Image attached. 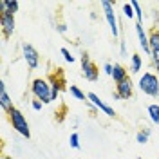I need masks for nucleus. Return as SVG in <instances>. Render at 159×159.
I'll return each instance as SVG.
<instances>
[{
	"mask_svg": "<svg viewBox=\"0 0 159 159\" xmlns=\"http://www.w3.org/2000/svg\"><path fill=\"white\" fill-rule=\"evenodd\" d=\"M101 9H103V15H105V20L110 27V33L114 40L119 38V24H118V18H116V13H114V4L109 2V0H103L101 2Z\"/></svg>",
	"mask_w": 159,
	"mask_h": 159,
	"instance_id": "obj_4",
	"label": "nucleus"
},
{
	"mask_svg": "<svg viewBox=\"0 0 159 159\" xmlns=\"http://www.w3.org/2000/svg\"><path fill=\"white\" fill-rule=\"evenodd\" d=\"M138 87L143 94H147L150 98H157L159 96V78H157V74H154V72H150V70L143 72V76H141L139 81H138Z\"/></svg>",
	"mask_w": 159,
	"mask_h": 159,
	"instance_id": "obj_1",
	"label": "nucleus"
},
{
	"mask_svg": "<svg viewBox=\"0 0 159 159\" xmlns=\"http://www.w3.org/2000/svg\"><path fill=\"white\" fill-rule=\"evenodd\" d=\"M56 29H58V33L65 34V33H67V25H65V24H58V25H56Z\"/></svg>",
	"mask_w": 159,
	"mask_h": 159,
	"instance_id": "obj_26",
	"label": "nucleus"
},
{
	"mask_svg": "<svg viewBox=\"0 0 159 159\" xmlns=\"http://www.w3.org/2000/svg\"><path fill=\"white\" fill-rule=\"evenodd\" d=\"M134 29H136V34H138V40H139V45H141V49H143V52H147L150 56V42H148V34L145 33V29H143V24H136L134 25Z\"/></svg>",
	"mask_w": 159,
	"mask_h": 159,
	"instance_id": "obj_11",
	"label": "nucleus"
},
{
	"mask_svg": "<svg viewBox=\"0 0 159 159\" xmlns=\"http://www.w3.org/2000/svg\"><path fill=\"white\" fill-rule=\"evenodd\" d=\"M4 159H9V157H4Z\"/></svg>",
	"mask_w": 159,
	"mask_h": 159,
	"instance_id": "obj_29",
	"label": "nucleus"
},
{
	"mask_svg": "<svg viewBox=\"0 0 159 159\" xmlns=\"http://www.w3.org/2000/svg\"><path fill=\"white\" fill-rule=\"evenodd\" d=\"M22 52H24V60H25L27 67H29L31 70H34L40 65V54H38V51L34 49L33 45H29V43H24V45H22Z\"/></svg>",
	"mask_w": 159,
	"mask_h": 159,
	"instance_id": "obj_6",
	"label": "nucleus"
},
{
	"mask_svg": "<svg viewBox=\"0 0 159 159\" xmlns=\"http://www.w3.org/2000/svg\"><path fill=\"white\" fill-rule=\"evenodd\" d=\"M121 56L127 58V45H125V42H121Z\"/></svg>",
	"mask_w": 159,
	"mask_h": 159,
	"instance_id": "obj_27",
	"label": "nucleus"
},
{
	"mask_svg": "<svg viewBox=\"0 0 159 159\" xmlns=\"http://www.w3.org/2000/svg\"><path fill=\"white\" fill-rule=\"evenodd\" d=\"M31 107H33V110H42L43 103H42L40 99H33V101H31Z\"/></svg>",
	"mask_w": 159,
	"mask_h": 159,
	"instance_id": "obj_25",
	"label": "nucleus"
},
{
	"mask_svg": "<svg viewBox=\"0 0 159 159\" xmlns=\"http://www.w3.org/2000/svg\"><path fill=\"white\" fill-rule=\"evenodd\" d=\"M0 109L4 112H9L13 109V99L9 98L7 94V89H6V81L0 80Z\"/></svg>",
	"mask_w": 159,
	"mask_h": 159,
	"instance_id": "obj_12",
	"label": "nucleus"
},
{
	"mask_svg": "<svg viewBox=\"0 0 159 159\" xmlns=\"http://www.w3.org/2000/svg\"><path fill=\"white\" fill-rule=\"evenodd\" d=\"M123 15H125L127 18H134V16H136L134 7H132V4H130V2H125V4H123Z\"/></svg>",
	"mask_w": 159,
	"mask_h": 159,
	"instance_id": "obj_20",
	"label": "nucleus"
},
{
	"mask_svg": "<svg viewBox=\"0 0 159 159\" xmlns=\"http://www.w3.org/2000/svg\"><path fill=\"white\" fill-rule=\"evenodd\" d=\"M69 145H70V148H80V136H78V132H72L69 136Z\"/></svg>",
	"mask_w": 159,
	"mask_h": 159,
	"instance_id": "obj_22",
	"label": "nucleus"
},
{
	"mask_svg": "<svg viewBox=\"0 0 159 159\" xmlns=\"http://www.w3.org/2000/svg\"><path fill=\"white\" fill-rule=\"evenodd\" d=\"M69 92H70V96H72L74 99H78V101H87L85 92L80 89V87H76V85H69Z\"/></svg>",
	"mask_w": 159,
	"mask_h": 159,
	"instance_id": "obj_18",
	"label": "nucleus"
},
{
	"mask_svg": "<svg viewBox=\"0 0 159 159\" xmlns=\"http://www.w3.org/2000/svg\"><path fill=\"white\" fill-rule=\"evenodd\" d=\"M80 61H81V70H83L85 80L87 81H96L99 78V69H98V65L90 60V56L89 54H81Z\"/></svg>",
	"mask_w": 159,
	"mask_h": 159,
	"instance_id": "obj_5",
	"label": "nucleus"
},
{
	"mask_svg": "<svg viewBox=\"0 0 159 159\" xmlns=\"http://www.w3.org/2000/svg\"><path fill=\"white\" fill-rule=\"evenodd\" d=\"M130 4H132V7H134V13H136V18H138V22L141 24V20H143V9H141L139 2H138V0H132Z\"/></svg>",
	"mask_w": 159,
	"mask_h": 159,
	"instance_id": "obj_19",
	"label": "nucleus"
},
{
	"mask_svg": "<svg viewBox=\"0 0 159 159\" xmlns=\"http://www.w3.org/2000/svg\"><path fill=\"white\" fill-rule=\"evenodd\" d=\"M112 69H114V65H112V63H109V61H107V63H103V72H105L107 76H112Z\"/></svg>",
	"mask_w": 159,
	"mask_h": 159,
	"instance_id": "obj_24",
	"label": "nucleus"
},
{
	"mask_svg": "<svg viewBox=\"0 0 159 159\" xmlns=\"http://www.w3.org/2000/svg\"><path fill=\"white\" fill-rule=\"evenodd\" d=\"M154 65H156V70H157V78H159V61H154Z\"/></svg>",
	"mask_w": 159,
	"mask_h": 159,
	"instance_id": "obj_28",
	"label": "nucleus"
},
{
	"mask_svg": "<svg viewBox=\"0 0 159 159\" xmlns=\"http://www.w3.org/2000/svg\"><path fill=\"white\" fill-rule=\"evenodd\" d=\"M31 94L34 96V99H40L43 105L52 103L51 101V83L45 78H34L31 81Z\"/></svg>",
	"mask_w": 159,
	"mask_h": 159,
	"instance_id": "obj_3",
	"label": "nucleus"
},
{
	"mask_svg": "<svg viewBox=\"0 0 159 159\" xmlns=\"http://www.w3.org/2000/svg\"><path fill=\"white\" fill-rule=\"evenodd\" d=\"M150 42V56L154 61H159V29H154L148 34Z\"/></svg>",
	"mask_w": 159,
	"mask_h": 159,
	"instance_id": "obj_13",
	"label": "nucleus"
},
{
	"mask_svg": "<svg viewBox=\"0 0 159 159\" xmlns=\"http://www.w3.org/2000/svg\"><path fill=\"white\" fill-rule=\"evenodd\" d=\"M6 4H7V13H11V15L18 13V9H20V4L16 2V0H6Z\"/></svg>",
	"mask_w": 159,
	"mask_h": 159,
	"instance_id": "obj_21",
	"label": "nucleus"
},
{
	"mask_svg": "<svg viewBox=\"0 0 159 159\" xmlns=\"http://www.w3.org/2000/svg\"><path fill=\"white\" fill-rule=\"evenodd\" d=\"M148 118L154 125H159V105L157 103L148 105Z\"/></svg>",
	"mask_w": 159,
	"mask_h": 159,
	"instance_id": "obj_17",
	"label": "nucleus"
},
{
	"mask_svg": "<svg viewBox=\"0 0 159 159\" xmlns=\"http://www.w3.org/2000/svg\"><path fill=\"white\" fill-rule=\"evenodd\" d=\"M132 94H134V83H132L130 78H127L125 81H121V83L116 85L114 99H129V98H132Z\"/></svg>",
	"mask_w": 159,
	"mask_h": 159,
	"instance_id": "obj_8",
	"label": "nucleus"
},
{
	"mask_svg": "<svg viewBox=\"0 0 159 159\" xmlns=\"http://www.w3.org/2000/svg\"><path fill=\"white\" fill-rule=\"evenodd\" d=\"M150 134H152V129H150V127H143V129L136 134V141H138L139 145H147L148 139H150Z\"/></svg>",
	"mask_w": 159,
	"mask_h": 159,
	"instance_id": "obj_16",
	"label": "nucleus"
},
{
	"mask_svg": "<svg viewBox=\"0 0 159 159\" xmlns=\"http://www.w3.org/2000/svg\"><path fill=\"white\" fill-rule=\"evenodd\" d=\"M49 83H51V101H56V99H58V96H60V92H61V87L65 85L61 72H58V74H52V76L49 78Z\"/></svg>",
	"mask_w": 159,
	"mask_h": 159,
	"instance_id": "obj_10",
	"label": "nucleus"
},
{
	"mask_svg": "<svg viewBox=\"0 0 159 159\" xmlns=\"http://www.w3.org/2000/svg\"><path fill=\"white\" fill-rule=\"evenodd\" d=\"M141 67H143V58L139 56V54H132L130 56V72L132 74H138L139 70H141Z\"/></svg>",
	"mask_w": 159,
	"mask_h": 159,
	"instance_id": "obj_15",
	"label": "nucleus"
},
{
	"mask_svg": "<svg viewBox=\"0 0 159 159\" xmlns=\"http://www.w3.org/2000/svg\"><path fill=\"white\" fill-rule=\"evenodd\" d=\"M60 52H61V56H63V60H65V61H67V63H72V61H74V56H72V54H70V51L69 49H65V47H61V49H60Z\"/></svg>",
	"mask_w": 159,
	"mask_h": 159,
	"instance_id": "obj_23",
	"label": "nucleus"
},
{
	"mask_svg": "<svg viewBox=\"0 0 159 159\" xmlns=\"http://www.w3.org/2000/svg\"><path fill=\"white\" fill-rule=\"evenodd\" d=\"M110 78L114 80V83L118 85L121 81H125V80L129 78V70L125 69L121 63H114V69H112V76Z\"/></svg>",
	"mask_w": 159,
	"mask_h": 159,
	"instance_id": "obj_14",
	"label": "nucleus"
},
{
	"mask_svg": "<svg viewBox=\"0 0 159 159\" xmlns=\"http://www.w3.org/2000/svg\"><path fill=\"white\" fill-rule=\"evenodd\" d=\"M15 27H16L15 15H11V13L0 15V31H2V36L4 38H9L11 34L15 33Z\"/></svg>",
	"mask_w": 159,
	"mask_h": 159,
	"instance_id": "obj_7",
	"label": "nucleus"
},
{
	"mask_svg": "<svg viewBox=\"0 0 159 159\" xmlns=\"http://www.w3.org/2000/svg\"><path fill=\"white\" fill-rule=\"evenodd\" d=\"M87 99H89V101H90V103H92V105H94V107H96L98 110H101L103 114H107L109 118H114V116H116L114 109H112V107H109L105 101H101L98 94H94V92H89V94H87Z\"/></svg>",
	"mask_w": 159,
	"mask_h": 159,
	"instance_id": "obj_9",
	"label": "nucleus"
},
{
	"mask_svg": "<svg viewBox=\"0 0 159 159\" xmlns=\"http://www.w3.org/2000/svg\"><path fill=\"white\" fill-rule=\"evenodd\" d=\"M7 116H9V123L11 127L18 132L20 136H24V138H31V130H29V123H27V119L25 116L22 114V110L16 109V107H13V109L7 112Z\"/></svg>",
	"mask_w": 159,
	"mask_h": 159,
	"instance_id": "obj_2",
	"label": "nucleus"
}]
</instances>
